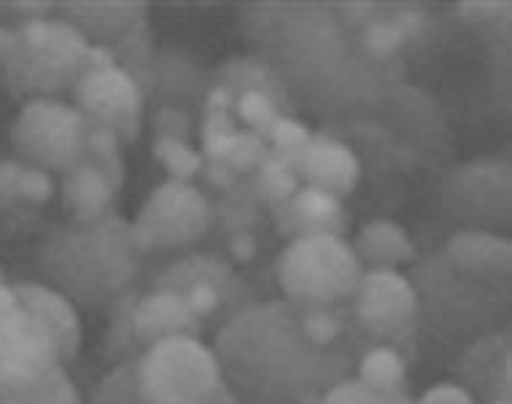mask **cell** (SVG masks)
Masks as SVG:
<instances>
[{
    "label": "cell",
    "instance_id": "obj_1",
    "mask_svg": "<svg viewBox=\"0 0 512 404\" xmlns=\"http://www.w3.org/2000/svg\"><path fill=\"white\" fill-rule=\"evenodd\" d=\"M238 30L248 54L281 79L294 114L324 124L372 116L407 76V65L380 62L367 52L345 0L243 3Z\"/></svg>",
    "mask_w": 512,
    "mask_h": 404
},
{
    "label": "cell",
    "instance_id": "obj_2",
    "mask_svg": "<svg viewBox=\"0 0 512 404\" xmlns=\"http://www.w3.org/2000/svg\"><path fill=\"white\" fill-rule=\"evenodd\" d=\"M213 353L238 404H318L354 378L367 348L318 343L305 329L300 302L259 299L213 332Z\"/></svg>",
    "mask_w": 512,
    "mask_h": 404
},
{
    "label": "cell",
    "instance_id": "obj_3",
    "mask_svg": "<svg viewBox=\"0 0 512 404\" xmlns=\"http://www.w3.org/2000/svg\"><path fill=\"white\" fill-rule=\"evenodd\" d=\"M143 251L133 224L108 213L92 221H68L46 232L36 248L41 283L71 299L76 308H108L138 286Z\"/></svg>",
    "mask_w": 512,
    "mask_h": 404
},
{
    "label": "cell",
    "instance_id": "obj_4",
    "mask_svg": "<svg viewBox=\"0 0 512 404\" xmlns=\"http://www.w3.org/2000/svg\"><path fill=\"white\" fill-rule=\"evenodd\" d=\"M407 278L418 297V334H437L442 343L464 348L480 334L510 324V283L464 273L442 248L415 259Z\"/></svg>",
    "mask_w": 512,
    "mask_h": 404
},
{
    "label": "cell",
    "instance_id": "obj_5",
    "mask_svg": "<svg viewBox=\"0 0 512 404\" xmlns=\"http://www.w3.org/2000/svg\"><path fill=\"white\" fill-rule=\"evenodd\" d=\"M89 41L79 27L62 17L33 19L14 27L11 52L3 62V84L19 100L57 97L73 92L87 71Z\"/></svg>",
    "mask_w": 512,
    "mask_h": 404
},
{
    "label": "cell",
    "instance_id": "obj_6",
    "mask_svg": "<svg viewBox=\"0 0 512 404\" xmlns=\"http://www.w3.org/2000/svg\"><path fill=\"white\" fill-rule=\"evenodd\" d=\"M135 394L141 404H224V383L211 345L200 337H170L149 345L133 361Z\"/></svg>",
    "mask_w": 512,
    "mask_h": 404
},
{
    "label": "cell",
    "instance_id": "obj_7",
    "mask_svg": "<svg viewBox=\"0 0 512 404\" xmlns=\"http://www.w3.org/2000/svg\"><path fill=\"white\" fill-rule=\"evenodd\" d=\"M362 264L354 248L337 235H305L289 240L275 264V281L286 299L297 302H351Z\"/></svg>",
    "mask_w": 512,
    "mask_h": 404
},
{
    "label": "cell",
    "instance_id": "obj_8",
    "mask_svg": "<svg viewBox=\"0 0 512 404\" xmlns=\"http://www.w3.org/2000/svg\"><path fill=\"white\" fill-rule=\"evenodd\" d=\"M151 289L176 291L195 310L203 329L216 332L240 310L259 302L254 286L227 259L208 251H186L159 267L151 278Z\"/></svg>",
    "mask_w": 512,
    "mask_h": 404
},
{
    "label": "cell",
    "instance_id": "obj_9",
    "mask_svg": "<svg viewBox=\"0 0 512 404\" xmlns=\"http://www.w3.org/2000/svg\"><path fill=\"white\" fill-rule=\"evenodd\" d=\"M440 211L456 229L504 235L512 221L510 159L477 157L453 165L440 181Z\"/></svg>",
    "mask_w": 512,
    "mask_h": 404
},
{
    "label": "cell",
    "instance_id": "obj_10",
    "mask_svg": "<svg viewBox=\"0 0 512 404\" xmlns=\"http://www.w3.org/2000/svg\"><path fill=\"white\" fill-rule=\"evenodd\" d=\"M348 308L367 343L389 345L413 364L418 353V297L405 273L364 270Z\"/></svg>",
    "mask_w": 512,
    "mask_h": 404
},
{
    "label": "cell",
    "instance_id": "obj_11",
    "mask_svg": "<svg viewBox=\"0 0 512 404\" xmlns=\"http://www.w3.org/2000/svg\"><path fill=\"white\" fill-rule=\"evenodd\" d=\"M89 122L57 97L25 100L11 124V146L22 162L46 173H65L87 159Z\"/></svg>",
    "mask_w": 512,
    "mask_h": 404
},
{
    "label": "cell",
    "instance_id": "obj_12",
    "mask_svg": "<svg viewBox=\"0 0 512 404\" xmlns=\"http://www.w3.org/2000/svg\"><path fill=\"white\" fill-rule=\"evenodd\" d=\"M54 14L79 27L92 46H106L116 65L138 71L154 57L149 3L141 0H68L54 3Z\"/></svg>",
    "mask_w": 512,
    "mask_h": 404
},
{
    "label": "cell",
    "instance_id": "obj_13",
    "mask_svg": "<svg viewBox=\"0 0 512 404\" xmlns=\"http://www.w3.org/2000/svg\"><path fill=\"white\" fill-rule=\"evenodd\" d=\"M216 205L197 184L168 178L146 197L135 216L133 232L143 256L195 246L211 232Z\"/></svg>",
    "mask_w": 512,
    "mask_h": 404
},
{
    "label": "cell",
    "instance_id": "obj_14",
    "mask_svg": "<svg viewBox=\"0 0 512 404\" xmlns=\"http://www.w3.org/2000/svg\"><path fill=\"white\" fill-rule=\"evenodd\" d=\"M62 367L52 334L22 305L11 283L0 289V383L27 386Z\"/></svg>",
    "mask_w": 512,
    "mask_h": 404
},
{
    "label": "cell",
    "instance_id": "obj_15",
    "mask_svg": "<svg viewBox=\"0 0 512 404\" xmlns=\"http://www.w3.org/2000/svg\"><path fill=\"white\" fill-rule=\"evenodd\" d=\"M71 95L73 106L79 108L84 119L114 132L122 149L141 138L146 97L124 68H87Z\"/></svg>",
    "mask_w": 512,
    "mask_h": 404
},
{
    "label": "cell",
    "instance_id": "obj_16",
    "mask_svg": "<svg viewBox=\"0 0 512 404\" xmlns=\"http://www.w3.org/2000/svg\"><path fill=\"white\" fill-rule=\"evenodd\" d=\"M453 383L477 404L512 402V332L510 324L480 334L451 364Z\"/></svg>",
    "mask_w": 512,
    "mask_h": 404
},
{
    "label": "cell",
    "instance_id": "obj_17",
    "mask_svg": "<svg viewBox=\"0 0 512 404\" xmlns=\"http://www.w3.org/2000/svg\"><path fill=\"white\" fill-rule=\"evenodd\" d=\"M211 71L181 49H154L146 106L181 108L189 116L203 114L205 95L211 92Z\"/></svg>",
    "mask_w": 512,
    "mask_h": 404
},
{
    "label": "cell",
    "instance_id": "obj_18",
    "mask_svg": "<svg viewBox=\"0 0 512 404\" xmlns=\"http://www.w3.org/2000/svg\"><path fill=\"white\" fill-rule=\"evenodd\" d=\"M294 173L302 186H313L337 200H345L348 194H354L362 178V159L332 132H313Z\"/></svg>",
    "mask_w": 512,
    "mask_h": 404
},
{
    "label": "cell",
    "instance_id": "obj_19",
    "mask_svg": "<svg viewBox=\"0 0 512 404\" xmlns=\"http://www.w3.org/2000/svg\"><path fill=\"white\" fill-rule=\"evenodd\" d=\"M275 229L283 238H305V235H337L345 238L351 219L343 208V200L332 194L300 186L297 192L275 208Z\"/></svg>",
    "mask_w": 512,
    "mask_h": 404
},
{
    "label": "cell",
    "instance_id": "obj_20",
    "mask_svg": "<svg viewBox=\"0 0 512 404\" xmlns=\"http://www.w3.org/2000/svg\"><path fill=\"white\" fill-rule=\"evenodd\" d=\"M11 286L17 291V297L22 299V305L33 310V316L46 326V332L52 334L62 367L71 364L79 356L81 343H84L79 308L65 294L41 281H19L11 283Z\"/></svg>",
    "mask_w": 512,
    "mask_h": 404
},
{
    "label": "cell",
    "instance_id": "obj_21",
    "mask_svg": "<svg viewBox=\"0 0 512 404\" xmlns=\"http://www.w3.org/2000/svg\"><path fill=\"white\" fill-rule=\"evenodd\" d=\"M135 334L143 348L170 340V337H203V324L186 299L176 291L149 289L141 291L135 302Z\"/></svg>",
    "mask_w": 512,
    "mask_h": 404
},
{
    "label": "cell",
    "instance_id": "obj_22",
    "mask_svg": "<svg viewBox=\"0 0 512 404\" xmlns=\"http://www.w3.org/2000/svg\"><path fill=\"white\" fill-rule=\"evenodd\" d=\"M442 251L464 273L494 283H510L512 243L507 235L486 229H456Z\"/></svg>",
    "mask_w": 512,
    "mask_h": 404
},
{
    "label": "cell",
    "instance_id": "obj_23",
    "mask_svg": "<svg viewBox=\"0 0 512 404\" xmlns=\"http://www.w3.org/2000/svg\"><path fill=\"white\" fill-rule=\"evenodd\" d=\"M116 194L119 189L108 181L106 173L87 159L62 173V208L71 221H92L114 213Z\"/></svg>",
    "mask_w": 512,
    "mask_h": 404
},
{
    "label": "cell",
    "instance_id": "obj_24",
    "mask_svg": "<svg viewBox=\"0 0 512 404\" xmlns=\"http://www.w3.org/2000/svg\"><path fill=\"white\" fill-rule=\"evenodd\" d=\"M351 248L362 270H397L402 264H413L418 259L415 240L407 235L402 224L391 219L367 221L356 232Z\"/></svg>",
    "mask_w": 512,
    "mask_h": 404
},
{
    "label": "cell",
    "instance_id": "obj_25",
    "mask_svg": "<svg viewBox=\"0 0 512 404\" xmlns=\"http://www.w3.org/2000/svg\"><path fill=\"white\" fill-rule=\"evenodd\" d=\"M211 79L216 87L230 89L235 97H238L240 92L256 89V92H262V95L270 97L275 106L281 108L283 114L297 116L294 114L292 100H289L286 89H283L281 79L267 68L265 62L256 60L251 54H232V57H227L216 71H211Z\"/></svg>",
    "mask_w": 512,
    "mask_h": 404
},
{
    "label": "cell",
    "instance_id": "obj_26",
    "mask_svg": "<svg viewBox=\"0 0 512 404\" xmlns=\"http://www.w3.org/2000/svg\"><path fill=\"white\" fill-rule=\"evenodd\" d=\"M141 297V289L133 286V289H127L124 294L108 305V324L106 332H103V356L108 359L111 367L116 364H124V361H135L141 356L146 348L138 340V334H135V302Z\"/></svg>",
    "mask_w": 512,
    "mask_h": 404
},
{
    "label": "cell",
    "instance_id": "obj_27",
    "mask_svg": "<svg viewBox=\"0 0 512 404\" xmlns=\"http://www.w3.org/2000/svg\"><path fill=\"white\" fill-rule=\"evenodd\" d=\"M407 367L410 364L389 345H370L356 361L354 378L378 394L410 396Z\"/></svg>",
    "mask_w": 512,
    "mask_h": 404
},
{
    "label": "cell",
    "instance_id": "obj_28",
    "mask_svg": "<svg viewBox=\"0 0 512 404\" xmlns=\"http://www.w3.org/2000/svg\"><path fill=\"white\" fill-rule=\"evenodd\" d=\"M0 404H84L81 391L68 375V369L57 367L36 383L9 386L0 383Z\"/></svg>",
    "mask_w": 512,
    "mask_h": 404
},
{
    "label": "cell",
    "instance_id": "obj_29",
    "mask_svg": "<svg viewBox=\"0 0 512 404\" xmlns=\"http://www.w3.org/2000/svg\"><path fill=\"white\" fill-rule=\"evenodd\" d=\"M52 197V173H46L41 167L27 165L22 159H6V162H0V202H49Z\"/></svg>",
    "mask_w": 512,
    "mask_h": 404
},
{
    "label": "cell",
    "instance_id": "obj_30",
    "mask_svg": "<svg viewBox=\"0 0 512 404\" xmlns=\"http://www.w3.org/2000/svg\"><path fill=\"white\" fill-rule=\"evenodd\" d=\"M151 154L168 170L173 181H186V184H195L205 162L200 149H195L189 141H176V138H151Z\"/></svg>",
    "mask_w": 512,
    "mask_h": 404
},
{
    "label": "cell",
    "instance_id": "obj_31",
    "mask_svg": "<svg viewBox=\"0 0 512 404\" xmlns=\"http://www.w3.org/2000/svg\"><path fill=\"white\" fill-rule=\"evenodd\" d=\"M84 404H141L138 394H135V378H133V361L116 364L103 375V378L89 388L87 396H81ZM224 404H238L235 396Z\"/></svg>",
    "mask_w": 512,
    "mask_h": 404
},
{
    "label": "cell",
    "instance_id": "obj_32",
    "mask_svg": "<svg viewBox=\"0 0 512 404\" xmlns=\"http://www.w3.org/2000/svg\"><path fill=\"white\" fill-rule=\"evenodd\" d=\"M232 116H235V122H238L243 130L254 132V135H259V138H265L267 141V135L273 130V124L281 119L283 111L275 106L267 95L256 92V89H248V92H240V95L235 97Z\"/></svg>",
    "mask_w": 512,
    "mask_h": 404
},
{
    "label": "cell",
    "instance_id": "obj_33",
    "mask_svg": "<svg viewBox=\"0 0 512 404\" xmlns=\"http://www.w3.org/2000/svg\"><path fill=\"white\" fill-rule=\"evenodd\" d=\"M254 178L256 189L262 194V200H265L273 211L300 189V178H297V173H294L292 167L286 165L281 157H275V154H270V157L262 162V167L256 170Z\"/></svg>",
    "mask_w": 512,
    "mask_h": 404
},
{
    "label": "cell",
    "instance_id": "obj_34",
    "mask_svg": "<svg viewBox=\"0 0 512 404\" xmlns=\"http://www.w3.org/2000/svg\"><path fill=\"white\" fill-rule=\"evenodd\" d=\"M87 162L103 170L108 181L122 189L124 184V159H122V143L116 141L114 132H108L106 127L89 124L87 132Z\"/></svg>",
    "mask_w": 512,
    "mask_h": 404
},
{
    "label": "cell",
    "instance_id": "obj_35",
    "mask_svg": "<svg viewBox=\"0 0 512 404\" xmlns=\"http://www.w3.org/2000/svg\"><path fill=\"white\" fill-rule=\"evenodd\" d=\"M313 138V130H310L308 124L302 122L300 116H286L283 114L278 122L273 124V130L267 135V146H270V154L275 157H281L286 165L297 167L300 162L302 151Z\"/></svg>",
    "mask_w": 512,
    "mask_h": 404
},
{
    "label": "cell",
    "instance_id": "obj_36",
    "mask_svg": "<svg viewBox=\"0 0 512 404\" xmlns=\"http://www.w3.org/2000/svg\"><path fill=\"white\" fill-rule=\"evenodd\" d=\"M318 404H413V396L378 394L356 378H348L335 388H329L327 394L318 399Z\"/></svg>",
    "mask_w": 512,
    "mask_h": 404
},
{
    "label": "cell",
    "instance_id": "obj_37",
    "mask_svg": "<svg viewBox=\"0 0 512 404\" xmlns=\"http://www.w3.org/2000/svg\"><path fill=\"white\" fill-rule=\"evenodd\" d=\"M151 132L154 138H176V141H189L195 138V119L181 111V108H154L151 111Z\"/></svg>",
    "mask_w": 512,
    "mask_h": 404
},
{
    "label": "cell",
    "instance_id": "obj_38",
    "mask_svg": "<svg viewBox=\"0 0 512 404\" xmlns=\"http://www.w3.org/2000/svg\"><path fill=\"white\" fill-rule=\"evenodd\" d=\"M413 404H477V402L467 394V391H464V388L456 386L453 380H448V383H437V386H432L429 391H424L418 399H413Z\"/></svg>",
    "mask_w": 512,
    "mask_h": 404
},
{
    "label": "cell",
    "instance_id": "obj_39",
    "mask_svg": "<svg viewBox=\"0 0 512 404\" xmlns=\"http://www.w3.org/2000/svg\"><path fill=\"white\" fill-rule=\"evenodd\" d=\"M0 11H6L17 19V25L33 22V19H44L54 14V3H44V0H25V3H0ZM14 25V27H17Z\"/></svg>",
    "mask_w": 512,
    "mask_h": 404
},
{
    "label": "cell",
    "instance_id": "obj_40",
    "mask_svg": "<svg viewBox=\"0 0 512 404\" xmlns=\"http://www.w3.org/2000/svg\"><path fill=\"white\" fill-rule=\"evenodd\" d=\"M200 176H205V181L216 186V189H235V184L240 181V176L230 165H224V162H208V159L203 162Z\"/></svg>",
    "mask_w": 512,
    "mask_h": 404
},
{
    "label": "cell",
    "instance_id": "obj_41",
    "mask_svg": "<svg viewBox=\"0 0 512 404\" xmlns=\"http://www.w3.org/2000/svg\"><path fill=\"white\" fill-rule=\"evenodd\" d=\"M232 106H235V95H232L230 89L213 84L211 92L205 95L203 111H227V114H232Z\"/></svg>",
    "mask_w": 512,
    "mask_h": 404
},
{
    "label": "cell",
    "instance_id": "obj_42",
    "mask_svg": "<svg viewBox=\"0 0 512 404\" xmlns=\"http://www.w3.org/2000/svg\"><path fill=\"white\" fill-rule=\"evenodd\" d=\"M254 248L256 243L248 238V235H240V238L232 240V251H235L238 259H251V256H254Z\"/></svg>",
    "mask_w": 512,
    "mask_h": 404
},
{
    "label": "cell",
    "instance_id": "obj_43",
    "mask_svg": "<svg viewBox=\"0 0 512 404\" xmlns=\"http://www.w3.org/2000/svg\"><path fill=\"white\" fill-rule=\"evenodd\" d=\"M11 41H14V27L0 22V68H3V62H6V57H9Z\"/></svg>",
    "mask_w": 512,
    "mask_h": 404
},
{
    "label": "cell",
    "instance_id": "obj_44",
    "mask_svg": "<svg viewBox=\"0 0 512 404\" xmlns=\"http://www.w3.org/2000/svg\"><path fill=\"white\" fill-rule=\"evenodd\" d=\"M3 283H6V278H3V270H0V289H3Z\"/></svg>",
    "mask_w": 512,
    "mask_h": 404
},
{
    "label": "cell",
    "instance_id": "obj_45",
    "mask_svg": "<svg viewBox=\"0 0 512 404\" xmlns=\"http://www.w3.org/2000/svg\"><path fill=\"white\" fill-rule=\"evenodd\" d=\"M499 404H512V402H499Z\"/></svg>",
    "mask_w": 512,
    "mask_h": 404
}]
</instances>
